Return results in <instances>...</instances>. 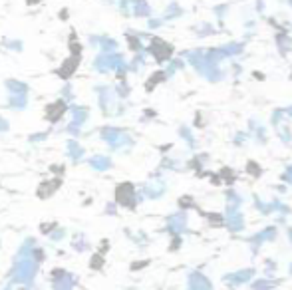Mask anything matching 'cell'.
<instances>
[{"instance_id": "ffe728a7", "label": "cell", "mask_w": 292, "mask_h": 290, "mask_svg": "<svg viewBox=\"0 0 292 290\" xmlns=\"http://www.w3.org/2000/svg\"><path fill=\"white\" fill-rule=\"evenodd\" d=\"M0 131H8V122L0 115Z\"/></svg>"}, {"instance_id": "44dd1931", "label": "cell", "mask_w": 292, "mask_h": 290, "mask_svg": "<svg viewBox=\"0 0 292 290\" xmlns=\"http://www.w3.org/2000/svg\"><path fill=\"white\" fill-rule=\"evenodd\" d=\"M40 0H28V4H38Z\"/></svg>"}, {"instance_id": "277c9868", "label": "cell", "mask_w": 292, "mask_h": 290, "mask_svg": "<svg viewBox=\"0 0 292 290\" xmlns=\"http://www.w3.org/2000/svg\"><path fill=\"white\" fill-rule=\"evenodd\" d=\"M115 201L124 207H135V187L131 183H124L115 191Z\"/></svg>"}, {"instance_id": "5bb4252c", "label": "cell", "mask_w": 292, "mask_h": 290, "mask_svg": "<svg viewBox=\"0 0 292 290\" xmlns=\"http://www.w3.org/2000/svg\"><path fill=\"white\" fill-rule=\"evenodd\" d=\"M191 282H193V284H191V288H193V290H199V288H201V290H207V288H209L207 280H205V278H201L199 274H193Z\"/></svg>"}, {"instance_id": "6da1fadb", "label": "cell", "mask_w": 292, "mask_h": 290, "mask_svg": "<svg viewBox=\"0 0 292 290\" xmlns=\"http://www.w3.org/2000/svg\"><path fill=\"white\" fill-rule=\"evenodd\" d=\"M100 135L113 151H124V149H127V147H131V145H133L131 137L125 131L118 129V127H104L100 131Z\"/></svg>"}, {"instance_id": "30bf717a", "label": "cell", "mask_w": 292, "mask_h": 290, "mask_svg": "<svg viewBox=\"0 0 292 290\" xmlns=\"http://www.w3.org/2000/svg\"><path fill=\"white\" fill-rule=\"evenodd\" d=\"M133 14L135 16H149L151 14V8L145 0H133Z\"/></svg>"}, {"instance_id": "ac0fdd59", "label": "cell", "mask_w": 292, "mask_h": 290, "mask_svg": "<svg viewBox=\"0 0 292 290\" xmlns=\"http://www.w3.org/2000/svg\"><path fill=\"white\" fill-rule=\"evenodd\" d=\"M102 265H104V258L100 254H94L92 256V269H102Z\"/></svg>"}, {"instance_id": "4fadbf2b", "label": "cell", "mask_w": 292, "mask_h": 290, "mask_svg": "<svg viewBox=\"0 0 292 290\" xmlns=\"http://www.w3.org/2000/svg\"><path fill=\"white\" fill-rule=\"evenodd\" d=\"M143 193L147 197H159L163 193V183H155V185H147L143 189Z\"/></svg>"}, {"instance_id": "8992f818", "label": "cell", "mask_w": 292, "mask_h": 290, "mask_svg": "<svg viewBox=\"0 0 292 290\" xmlns=\"http://www.w3.org/2000/svg\"><path fill=\"white\" fill-rule=\"evenodd\" d=\"M149 50H151V54L155 56L157 62H165L167 58L171 56V46H169L167 42H163V40H157V38L151 42V48H149Z\"/></svg>"}, {"instance_id": "2e32d148", "label": "cell", "mask_w": 292, "mask_h": 290, "mask_svg": "<svg viewBox=\"0 0 292 290\" xmlns=\"http://www.w3.org/2000/svg\"><path fill=\"white\" fill-rule=\"evenodd\" d=\"M66 237V228H60V227H56L52 233H50V241H54V243H58V241H62Z\"/></svg>"}, {"instance_id": "e0dca14e", "label": "cell", "mask_w": 292, "mask_h": 290, "mask_svg": "<svg viewBox=\"0 0 292 290\" xmlns=\"http://www.w3.org/2000/svg\"><path fill=\"white\" fill-rule=\"evenodd\" d=\"M2 44H6V48H10V50H22V42L20 40H8V38H4L2 40Z\"/></svg>"}, {"instance_id": "7a4b0ae2", "label": "cell", "mask_w": 292, "mask_h": 290, "mask_svg": "<svg viewBox=\"0 0 292 290\" xmlns=\"http://www.w3.org/2000/svg\"><path fill=\"white\" fill-rule=\"evenodd\" d=\"M6 90H8V107L24 109L28 105V85L26 83H22L18 80H8Z\"/></svg>"}, {"instance_id": "52a82bcc", "label": "cell", "mask_w": 292, "mask_h": 290, "mask_svg": "<svg viewBox=\"0 0 292 290\" xmlns=\"http://www.w3.org/2000/svg\"><path fill=\"white\" fill-rule=\"evenodd\" d=\"M90 42L96 44V48H102L104 54H111V52H115V48H118V42L111 40V38H105V36H90Z\"/></svg>"}, {"instance_id": "7c38bea8", "label": "cell", "mask_w": 292, "mask_h": 290, "mask_svg": "<svg viewBox=\"0 0 292 290\" xmlns=\"http://www.w3.org/2000/svg\"><path fill=\"white\" fill-rule=\"evenodd\" d=\"M72 247H74V250H78V252H83V250H87V249H90V243L85 241V237H83V235H76V239L72 241Z\"/></svg>"}, {"instance_id": "ba28073f", "label": "cell", "mask_w": 292, "mask_h": 290, "mask_svg": "<svg viewBox=\"0 0 292 290\" xmlns=\"http://www.w3.org/2000/svg\"><path fill=\"white\" fill-rule=\"evenodd\" d=\"M66 153H68V157L74 161V163H78L80 159H83V147L76 141V139H68L66 141Z\"/></svg>"}, {"instance_id": "5b68a950", "label": "cell", "mask_w": 292, "mask_h": 290, "mask_svg": "<svg viewBox=\"0 0 292 290\" xmlns=\"http://www.w3.org/2000/svg\"><path fill=\"white\" fill-rule=\"evenodd\" d=\"M68 107H70V105H68L64 100H58V102H54L52 105H48V107H46V109H48V111H46V118H48L52 124L60 122V120L64 118V115L68 113Z\"/></svg>"}, {"instance_id": "9c48e42d", "label": "cell", "mask_w": 292, "mask_h": 290, "mask_svg": "<svg viewBox=\"0 0 292 290\" xmlns=\"http://www.w3.org/2000/svg\"><path fill=\"white\" fill-rule=\"evenodd\" d=\"M87 163H90V167L96 169V171H105V169L111 167V159L105 157V155H94V157H90Z\"/></svg>"}, {"instance_id": "603a6c76", "label": "cell", "mask_w": 292, "mask_h": 290, "mask_svg": "<svg viewBox=\"0 0 292 290\" xmlns=\"http://www.w3.org/2000/svg\"><path fill=\"white\" fill-rule=\"evenodd\" d=\"M290 113H292V111H290Z\"/></svg>"}, {"instance_id": "3957f363", "label": "cell", "mask_w": 292, "mask_h": 290, "mask_svg": "<svg viewBox=\"0 0 292 290\" xmlns=\"http://www.w3.org/2000/svg\"><path fill=\"white\" fill-rule=\"evenodd\" d=\"M98 92V104L102 107L104 113H113L115 109V90L109 88V85H100V88H96Z\"/></svg>"}, {"instance_id": "8fae6325", "label": "cell", "mask_w": 292, "mask_h": 290, "mask_svg": "<svg viewBox=\"0 0 292 290\" xmlns=\"http://www.w3.org/2000/svg\"><path fill=\"white\" fill-rule=\"evenodd\" d=\"M76 68H78V56H74L72 60H68V64H64L60 70H58V74H60V76L66 80V78H70V76H72V72H74Z\"/></svg>"}, {"instance_id": "7402d4cb", "label": "cell", "mask_w": 292, "mask_h": 290, "mask_svg": "<svg viewBox=\"0 0 292 290\" xmlns=\"http://www.w3.org/2000/svg\"><path fill=\"white\" fill-rule=\"evenodd\" d=\"M288 179H292V167L288 169Z\"/></svg>"}, {"instance_id": "9a60e30c", "label": "cell", "mask_w": 292, "mask_h": 290, "mask_svg": "<svg viewBox=\"0 0 292 290\" xmlns=\"http://www.w3.org/2000/svg\"><path fill=\"white\" fill-rule=\"evenodd\" d=\"M169 227H171L173 230H181V228L185 227V219H183V215H175V217H171V219H169Z\"/></svg>"}, {"instance_id": "d6986e66", "label": "cell", "mask_w": 292, "mask_h": 290, "mask_svg": "<svg viewBox=\"0 0 292 290\" xmlns=\"http://www.w3.org/2000/svg\"><path fill=\"white\" fill-rule=\"evenodd\" d=\"M48 133H36V135H30V143H40L42 139H46Z\"/></svg>"}]
</instances>
